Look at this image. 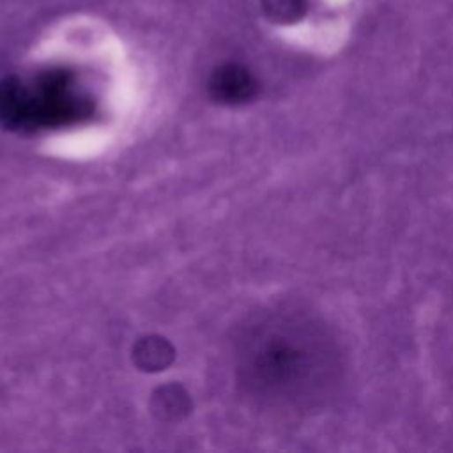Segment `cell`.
<instances>
[{"mask_svg": "<svg viewBox=\"0 0 453 453\" xmlns=\"http://www.w3.org/2000/svg\"><path fill=\"white\" fill-rule=\"evenodd\" d=\"M209 88L216 101L225 104H241L255 96L257 81L242 65L225 64L211 76Z\"/></svg>", "mask_w": 453, "mask_h": 453, "instance_id": "3957f363", "label": "cell"}, {"mask_svg": "<svg viewBox=\"0 0 453 453\" xmlns=\"http://www.w3.org/2000/svg\"><path fill=\"white\" fill-rule=\"evenodd\" d=\"M265 5L274 18L288 21L299 16L304 7V0H267Z\"/></svg>", "mask_w": 453, "mask_h": 453, "instance_id": "8992f818", "label": "cell"}, {"mask_svg": "<svg viewBox=\"0 0 453 453\" xmlns=\"http://www.w3.org/2000/svg\"><path fill=\"white\" fill-rule=\"evenodd\" d=\"M90 113L92 101L69 71L48 69L0 81V126L11 131L64 127Z\"/></svg>", "mask_w": 453, "mask_h": 453, "instance_id": "7a4b0ae2", "label": "cell"}, {"mask_svg": "<svg viewBox=\"0 0 453 453\" xmlns=\"http://www.w3.org/2000/svg\"><path fill=\"white\" fill-rule=\"evenodd\" d=\"M172 356V347L165 338L159 336H149L140 340L133 350L136 365L143 370H161L170 363Z\"/></svg>", "mask_w": 453, "mask_h": 453, "instance_id": "277c9868", "label": "cell"}, {"mask_svg": "<svg viewBox=\"0 0 453 453\" xmlns=\"http://www.w3.org/2000/svg\"><path fill=\"white\" fill-rule=\"evenodd\" d=\"M154 409L163 418H177L180 412H186L188 398H186V395H180L175 386L163 388L161 395L156 396V407Z\"/></svg>", "mask_w": 453, "mask_h": 453, "instance_id": "5b68a950", "label": "cell"}, {"mask_svg": "<svg viewBox=\"0 0 453 453\" xmlns=\"http://www.w3.org/2000/svg\"><path fill=\"white\" fill-rule=\"evenodd\" d=\"M237 370L258 400L306 411L327 403L343 380V354L333 333L317 319L296 311H269L239 338Z\"/></svg>", "mask_w": 453, "mask_h": 453, "instance_id": "6da1fadb", "label": "cell"}]
</instances>
